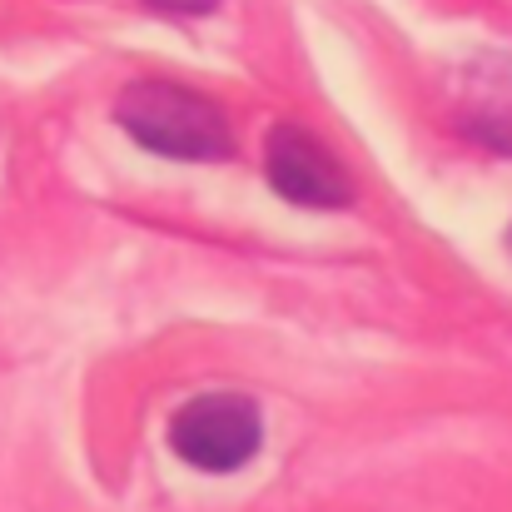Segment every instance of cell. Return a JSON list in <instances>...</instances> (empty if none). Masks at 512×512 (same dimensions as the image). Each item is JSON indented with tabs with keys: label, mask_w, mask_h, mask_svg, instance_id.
<instances>
[{
	"label": "cell",
	"mask_w": 512,
	"mask_h": 512,
	"mask_svg": "<svg viewBox=\"0 0 512 512\" xmlns=\"http://www.w3.org/2000/svg\"><path fill=\"white\" fill-rule=\"evenodd\" d=\"M508 249H512V229H508Z\"/></svg>",
	"instance_id": "obj_5"
},
{
	"label": "cell",
	"mask_w": 512,
	"mask_h": 512,
	"mask_svg": "<svg viewBox=\"0 0 512 512\" xmlns=\"http://www.w3.org/2000/svg\"><path fill=\"white\" fill-rule=\"evenodd\" d=\"M115 120L125 125L135 145L170 155V160H219L234 150L224 110L209 95L174 85V80L125 85V95L115 100Z\"/></svg>",
	"instance_id": "obj_1"
},
{
	"label": "cell",
	"mask_w": 512,
	"mask_h": 512,
	"mask_svg": "<svg viewBox=\"0 0 512 512\" xmlns=\"http://www.w3.org/2000/svg\"><path fill=\"white\" fill-rule=\"evenodd\" d=\"M264 170L289 204H304V209H343L353 199V184L339 160L329 155V145L289 120L274 125V135L264 145Z\"/></svg>",
	"instance_id": "obj_3"
},
{
	"label": "cell",
	"mask_w": 512,
	"mask_h": 512,
	"mask_svg": "<svg viewBox=\"0 0 512 512\" xmlns=\"http://www.w3.org/2000/svg\"><path fill=\"white\" fill-rule=\"evenodd\" d=\"M174 453L199 473H234L264 443V418L244 393H199L170 423Z\"/></svg>",
	"instance_id": "obj_2"
},
{
	"label": "cell",
	"mask_w": 512,
	"mask_h": 512,
	"mask_svg": "<svg viewBox=\"0 0 512 512\" xmlns=\"http://www.w3.org/2000/svg\"><path fill=\"white\" fill-rule=\"evenodd\" d=\"M155 10H165V15H209L219 0H150Z\"/></svg>",
	"instance_id": "obj_4"
}]
</instances>
